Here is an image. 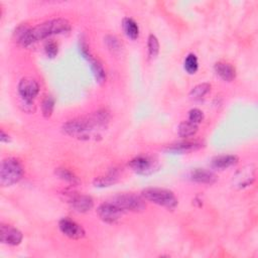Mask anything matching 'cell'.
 <instances>
[{
  "label": "cell",
  "mask_w": 258,
  "mask_h": 258,
  "mask_svg": "<svg viewBox=\"0 0 258 258\" xmlns=\"http://www.w3.org/2000/svg\"><path fill=\"white\" fill-rule=\"evenodd\" d=\"M0 141L2 143H8L10 141V136L4 132V130H1L0 133Z\"/></svg>",
  "instance_id": "obj_31"
},
{
  "label": "cell",
  "mask_w": 258,
  "mask_h": 258,
  "mask_svg": "<svg viewBox=\"0 0 258 258\" xmlns=\"http://www.w3.org/2000/svg\"><path fill=\"white\" fill-rule=\"evenodd\" d=\"M256 177V168L253 164H248L240 168L233 176V184L238 188H245L251 185Z\"/></svg>",
  "instance_id": "obj_9"
},
{
  "label": "cell",
  "mask_w": 258,
  "mask_h": 258,
  "mask_svg": "<svg viewBox=\"0 0 258 258\" xmlns=\"http://www.w3.org/2000/svg\"><path fill=\"white\" fill-rule=\"evenodd\" d=\"M141 195L144 200L170 211L174 210L178 205V200L175 195L166 188L147 187L142 190Z\"/></svg>",
  "instance_id": "obj_4"
},
{
  "label": "cell",
  "mask_w": 258,
  "mask_h": 258,
  "mask_svg": "<svg viewBox=\"0 0 258 258\" xmlns=\"http://www.w3.org/2000/svg\"><path fill=\"white\" fill-rule=\"evenodd\" d=\"M120 176H121L120 170L118 168H112L109 171H107L105 174L96 177L94 180V184L95 186H98V187L111 186L120 179Z\"/></svg>",
  "instance_id": "obj_13"
},
{
  "label": "cell",
  "mask_w": 258,
  "mask_h": 258,
  "mask_svg": "<svg viewBox=\"0 0 258 258\" xmlns=\"http://www.w3.org/2000/svg\"><path fill=\"white\" fill-rule=\"evenodd\" d=\"M131 169L140 175H150L155 172L159 165L158 162L149 155H138L129 161Z\"/></svg>",
  "instance_id": "obj_6"
},
{
  "label": "cell",
  "mask_w": 258,
  "mask_h": 258,
  "mask_svg": "<svg viewBox=\"0 0 258 258\" xmlns=\"http://www.w3.org/2000/svg\"><path fill=\"white\" fill-rule=\"evenodd\" d=\"M89 63H90L91 70L93 72V75H94L97 83H99V84L105 83L107 80V74L103 67V63L98 58H95V57L91 58L89 60Z\"/></svg>",
  "instance_id": "obj_19"
},
{
  "label": "cell",
  "mask_w": 258,
  "mask_h": 258,
  "mask_svg": "<svg viewBox=\"0 0 258 258\" xmlns=\"http://www.w3.org/2000/svg\"><path fill=\"white\" fill-rule=\"evenodd\" d=\"M17 90L21 100L33 102V100L39 93V85L34 79L25 77L19 81Z\"/></svg>",
  "instance_id": "obj_8"
},
{
  "label": "cell",
  "mask_w": 258,
  "mask_h": 258,
  "mask_svg": "<svg viewBox=\"0 0 258 258\" xmlns=\"http://www.w3.org/2000/svg\"><path fill=\"white\" fill-rule=\"evenodd\" d=\"M183 68L187 74L189 75L196 74L199 70V60L197 55L194 53H188L184 58Z\"/></svg>",
  "instance_id": "obj_23"
},
{
  "label": "cell",
  "mask_w": 258,
  "mask_h": 258,
  "mask_svg": "<svg viewBox=\"0 0 258 258\" xmlns=\"http://www.w3.org/2000/svg\"><path fill=\"white\" fill-rule=\"evenodd\" d=\"M210 91L211 85L209 83H203L194 87L189 93V96L194 100H202Z\"/></svg>",
  "instance_id": "obj_22"
},
{
  "label": "cell",
  "mask_w": 258,
  "mask_h": 258,
  "mask_svg": "<svg viewBox=\"0 0 258 258\" xmlns=\"http://www.w3.org/2000/svg\"><path fill=\"white\" fill-rule=\"evenodd\" d=\"M147 48H148V54L150 57L154 58L158 55L159 52V42L157 37L154 34H150L147 39Z\"/></svg>",
  "instance_id": "obj_25"
},
{
  "label": "cell",
  "mask_w": 258,
  "mask_h": 258,
  "mask_svg": "<svg viewBox=\"0 0 258 258\" xmlns=\"http://www.w3.org/2000/svg\"><path fill=\"white\" fill-rule=\"evenodd\" d=\"M24 169L21 162L14 157H7L2 160L0 166L1 186H10L17 183L23 176Z\"/></svg>",
  "instance_id": "obj_3"
},
{
  "label": "cell",
  "mask_w": 258,
  "mask_h": 258,
  "mask_svg": "<svg viewBox=\"0 0 258 258\" xmlns=\"http://www.w3.org/2000/svg\"><path fill=\"white\" fill-rule=\"evenodd\" d=\"M198 125L190 122V121H183L179 123L177 127V134L181 138H189L197 134L198 132Z\"/></svg>",
  "instance_id": "obj_20"
},
{
  "label": "cell",
  "mask_w": 258,
  "mask_h": 258,
  "mask_svg": "<svg viewBox=\"0 0 258 258\" xmlns=\"http://www.w3.org/2000/svg\"><path fill=\"white\" fill-rule=\"evenodd\" d=\"M44 51L48 57L53 58L58 53V44L52 39L47 40L44 43Z\"/></svg>",
  "instance_id": "obj_28"
},
{
  "label": "cell",
  "mask_w": 258,
  "mask_h": 258,
  "mask_svg": "<svg viewBox=\"0 0 258 258\" xmlns=\"http://www.w3.org/2000/svg\"><path fill=\"white\" fill-rule=\"evenodd\" d=\"M69 204L78 213H87L94 207L92 197L77 192H71L69 195Z\"/></svg>",
  "instance_id": "obj_11"
},
{
  "label": "cell",
  "mask_w": 258,
  "mask_h": 258,
  "mask_svg": "<svg viewBox=\"0 0 258 258\" xmlns=\"http://www.w3.org/2000/svg\"><path fill=\"white\" fill-rule=\"evenodd\" d=\"M20 106L22 107V110L26 113H32L35 111V106H34L33 102H27V101L21 100Z\"/></svg>",
  "instance_id": "obj_30"
},
{
  "label": "cell",
  "mask_w": 258,
  "mask_h": 258,
  "mask_svg": "<svg viewBox=\"0 0 258 258\" xmlns=\"http://www.w3.org/2000/svg\"><path fill=\"white\" fill-rule=\"evenodd\" d=\"M58 228L64 236L74 240L82 239L86 234L84 228L81 225L69 218H62L59 220Z\"/></svg>",
  "instance_id": "obj_10"
},
{
  "label": "cell",
  "mask_w": 258,
  "mask_h": 258,
  "mask_svg": "<svg viewBox=\"0 0 258 258\" xmlns=\"http://www.w3.org/2000/svg\"><path fill=\"white\" fill-rule=\"evenodd\" d=\"M104 42L107 46V48L112 51L113 53H116L118 52L120 49H121V42L120 40L118 39V37H116L115 35H107L105 38H104Z\"/></svg>",
  "instance_id": "obj_26"
},
{
  "label": "cell",
  "mask_w": 258,
  "mask_h": 258,
  "mask_svg": "<svg viewBox=\"0 0 258 258\" xmlns=\"http://www.w3.org/2000/svg\"><path fill=\"white\" fill-rule=\"evenodd\" d=\"M203 144L199 141H183L179 143L172 144L167 147V151L171 153H186L200 149Z\"/></svg>",
  "instance_id": "obj_16"
},
{
  "label": "cell",
  "mask_w": 258,
  "mask_h": 258,
  "mask_svg": "<svg viewBox=\"0 0 258 258\" xmlns=\"http://www.w3.org/2000/svg\"><path fill=\"white\" fill-rule=\"evenodd\" d=\"M79 51L81 53V55L87 59L88 61L93 58L94 56L92 55L91 53V50H90V47H89V44L88 42L86 41V39L84 38V36H81L80 39H79Z\"/></svg>",
  "instance_id": "obj_27"
},
{
  "label": "cell",
  "mask_w": 258,
  "mask_h": 258,
  "mask_svg": "<svg viewBox=\"0 0 258 258\" xmlns=\"http://www.w3.org/2000/svg\"><path fill=\"white\" fill-rule=\"evenodd\" d=\"M54 109V99L52 96H45L41 102V112L43 117L49 118Z\"/></svg>",
  "instance_id": "obj_24"
},
{
  "label": "cell",
  "mask_w": 258,
  "mask_h": 258,
  "mask_svg": "<svg viewBox=\"0 0 258 258\" xmlns=\"http://www.w3.org/2000/svg\"><path fill=\"white\" fill-rule=\"evenodd\" d=\"M111 202L124 212H142L146 208L144 200L134 194L117 195L111 200Z\"/></svg>",
  "instance_id": "obj_5"
},
{
  "label": "cell",
  "mask_w": 258,
  "mask_h": 258,
  "mask_svg": "<svg viewBox=\"0 0 258 258\" xmlns=\"http://www.w3.org/2000/svg\"><path fill=\"white\" fill-rule=\"evenodd\" d=\"M204 120V113L198 108H194L188 112V121L199 125Z\"/></svg>",
  "instance_id": "obj_29"
},
{
  "label": "cell",
  "mask_w": 258,
  "mask_h": 258,
  "mask_svg": "<svg viewBox=\"0 0 258 258\" xmlns=\"http://www.w3.org/2000/svg\"><path fill=\"white\" fill-rule=\"evenodd\" d=\"M238 156L234 154L219 155L212 159V166L217 169H225L235 165L238 162Z\"/></svg>",
  "instance_id": "obj_17"
},
{
  "label": "cell",
  "mask_w": 258,
  "mask_h": 258,
  "mask_svg": "<svg viewBox=\"0 0 258 258\" xmlns=\"http://www.w3.org/2000/svg\"><path fill=\"white\" fill-rule=\"evenodd\" d=\"M110 113L106 109H100L89 115L67 121L62 125V131L78 140L96 141L102 138L107 129Z\"/></svg>",
  "instance_id": "obj_1"
},
{
  "label": "cell",
  "mask_w": 258,
  "mask_h": 258,
  "mask_svg": "<svg viewBox=\"0 0 258 258\" xmlns=\"http://www.w3.org/2000/svg\"><path fill=\"white\" fill-rule=\"evenodd\" d=\"M55 174L56 176H58L61 180L67 181L69 183H71L72 185H78L80 184L81 180L79 179V177L72 172L71 170H69L68 168H63V167H58L55 169Z\"/></svg>",
  "instance_id": "obj_21"
},
{
  "label": "cell",
  "mask_w": 258,
  "mask_h": 258,
  "mask_svg": "<svg viewBox=\"0 0 258 258\" xmlns=\"http://www.w3.org/2000/svg\"><path fill=\"white\" fill-rule=\"evenodd\" d=\"M122 28L125 35L130 39H136L139 36V27L135 20L130 17H125L122 20Z\"/></svg>",
  "instance_id": "obj_18"
},
{
  "label": "cell",
  "mask_w": 258,
  "mask_h": 258,
  "mask_svg": "<svg viewBox=\"0 0 258 258\" xmlns=\"http://www.w3.org/2000/svg\"><path fill=\"white\" fill-rule=\"evenodd\" d=\"M22 238H23L22 233L18 229L14 228L10 225L1 223V225H0V241L3 244L10 245V246H16L21 243Z\"/></svg>",
  "instance_id": "obj_12"
},
{
  "label": "cell",
  "mask_w": 258,
  "mask_h": 258,
  "mask_svg": "<svg viewBox=\"0 0 258 258\" xmlns=\"http://www.w3.org/2000/svg\"><path fill=\"white\" fill-rule=\"evenodd\" d=\"M190 179L198 183L213 184L217 180V176L210 170L204 168H196L190 172Z\"/></svg>",
  "instance_id": "obj_15"
},
{
  "label": "cell",
  "mask_w": 258,
  "mask_h": 258,
  "mask_svg": "<svg viewBox=\"0 0 258 258\" xmlns=\"http://www.w3.org/2000/svg\"><path fill=\"white\" fill-rule=\"evenodd\" d=\"M215 73L225 82H232L236 78V70L235 68L224 61H218L214 66Z\"/></svg>",
  "instance_id": "obj_14"
},
{
  "label": "cell",
  "mask_w": 258,
  "mask_h": 258,
  "mask_svg": "<svg viewBox=\"0 0 258 258\" xmlns=\"http://www.w3.org/2000/svg\"><path fill=\"white\" fill-rule=\"evenodd\" d=\"M69 20L64 18H52L34 27L20 25L15 29L14 36L16 41L22 46H29L36 41L45 39L54 34H63L71 30Z\"/></svg>",
  "instance_id": "obj_2"
},
{
  "label": "cell",
  "mask_w": 258,
  "mask_h": 258,
  "mask_svg": "<svg viewBox=\"0 0 258 258\" xmlns=\"http://www.w3.org/2000/svg\"><path fill=\"white\" fill-rule=\"evenodd\" d=\"M124 213V211H122L111 201L102 203L97 209L99 218L107 224H115L123 216Z\"/></svg>",
  "instance_id": "obj_7"
}]
</instances>
